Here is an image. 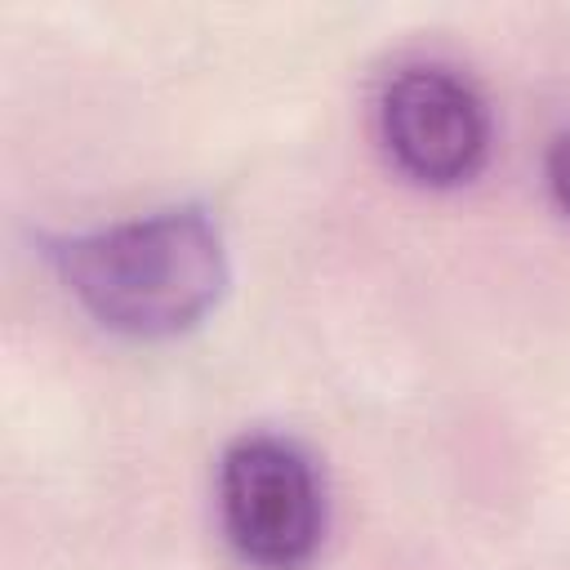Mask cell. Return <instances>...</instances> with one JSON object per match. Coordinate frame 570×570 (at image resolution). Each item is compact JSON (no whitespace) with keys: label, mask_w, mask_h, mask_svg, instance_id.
I'll use <instances>...</instances> for the list:
<instances>
[{"label":"cell","mask_w":570,"mask_h":570,"mask_svg":"<svg viewBox=\"0 0 570 570\" xmlns=\"http://www.w3.org/2000/svg\"><path fill=\"white\" fill-rule=\"evenodd\" d=\"M40 254L102 330L129 338H174L200 325L227 289L223 232L200 205L40 236Z\"/></svg>","instance_id":"6da1fadb"},{"label":"cell","mask_w":570,"mask_h":570,"mask_svg":"<svg viewBox=\"0 0 570 570\" xmlns=\"http://www.w3.org/2000/svg\"><path fill=\"white\" fill-rule=\"evenodd\" d=\"M218 512L227 543L258 570H303L325 530L312 459L281 436H240L218 463Z\"/></svg>","instance_id":"7a4b0ae2"},{"label":"cell","mask_w":570,"mask_h":570,"mask_svg":"<svg viewBox=\"0 0 570 570\" xmlns=\"http://www.w3.org/2000/svg\"><path fill=\"white\" fill-rule=\"evenodd\" d=\"M379 134L401 174L423 187L468 183L490 151V116L481 94L441 62H405L379 98Z\"/></svg>","instance_id":"3957f363"},{"label":"cell","mask_w":570,"mask_h":570,"mask_svg":"<svg viewBox=\"0 0 570 570\" xmlns=\"http://www.w3.org/2000/svg\"><path fill=\"white\" fill-rule=\"evenodd\" d=\"M543 174H548V191L557 200V209L570 218V129H561L548 147V160H543Z\"/></svg>","instance_id":"277c9868"}]
</instances>
